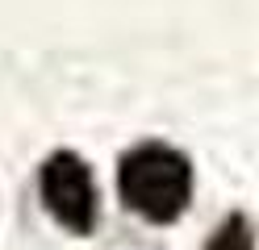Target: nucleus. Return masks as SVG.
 <instances>
[{"instance_id":"f257e3e1","label":"nucleus","mask_w":259,"mask_h":250,"mask_svg":"<svg viewBox=\"0 0 259 250\" xmlns=\"http://www.w3.org/2000/svg\"><path fill=\"white\" fill-rule=\"evenodd\" d=\"M117 188H121V200L138 217H147L155 225H167L188 209L192 167L180 150H171L163 142H142L121 159Z\"/></svg>"},{"instance_id":"f03ea898","label":"nucleus","mask_w":259,"mask_h":250,"mask_svg":"<svg viewBox=\"0 0 259 250\" xmlns=\"http://www.w3.org/2000/svg\"><path fill=\"white\" fill-rule=\"evenodd\" d=\"M38 188L46 209L55 213V221L71 233H92L96 225V179L88 171V163L71 155V150H59L42 163Z\"/></svg>"},{"instance_id":"7ed1b4c3","label":"nucleus","mask_w":259,"mask_h":250,"mask_svg":"<svg viewBox=\"0 0 259 250\" xmlns=\"http://www.w3.org/2000/svg\"><path fill=\"white\" fill-rule=\"evenodd\" d=\"M205 250H255V242H251V225L242 221L238 213H234V217H226V221L218 225V233L209 238Z\"/></svg>"}]
</instances>
